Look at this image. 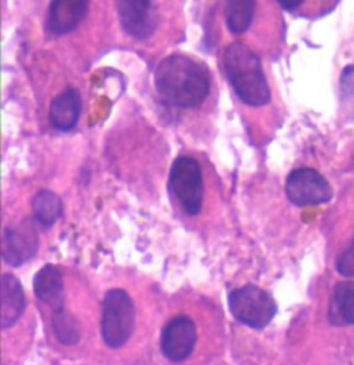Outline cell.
<instances>
[{
	"instance_id": "cell-14",
	"label": "cell",
	"mask_w": 354,
	"mask_h": 365,
	"mask_svg": "<svg viewBox=\"0 0 354 365\" xmlns=\"http://www.w3.org/2000/svg\"><path fill=\"white\" fill-rule=\"evenodd\" d=\"M328 319L336 327L354 325V281H343L335 285Z\"/></svg>"
},
{
	"instance_id": "cell-15",
	"label": "cell",
	"mask_w": 354,
	"mask_h": 365,
	"mask_svg": "<svg viewBox=\"0 0 354 365\" xmlns=\"http://www.w3.org/2000/svg\"><path fill=\"white\" fill-rule=\"evenodd\" d=\"M35 220L42 227L53 226L63 213V202L59 195L49 190H41L32 200Z\"/></svg>"
},
{
	"instance_id": "cell-13",
	"label": "cell",
	"mask_w": 354,
	"mask_h": 365,
	"mask_svg": "<svg viewBox=\"0 0 354 365\" xmlns=\"http://www.w3.org/2000/svg\"><path fill=\"white\" fill-rule=\"evenodd\" d=\"M25 294L21 282L13 274L1 275V327L3 329L14 325L24 313Z\"/></svg>"
},
{
	"instance_id": "cell-10",
	"label": "cell",
	"mask_w": 354,
	"mask_h": 365,
	"mask_svg": "<svg viewBox=\"0 0 354 365\" xmlns=\"http://www.w3.org/2000/svg\"><path fill=\"white\" fill-rule=\"evenodd\" d=\"M36 297L53 310V319L66 314V292L63 274L54 264H46L34 278Z\"/></svg>"
},
{
	"instance_id": "cell-7",
	"label": "cell",
	"mask_w": 354,
	"mask_h": 365,
	"mask_svg": "<svg viewBox=\"0 0 354 365\" xmlns=\"http://www.w3.org/2000/svg\"><path fill=\"white\" fill-rule=\"evenodd\" d=\"M36 220L25 219L16 226L6 228L3 232V260L13 267H20L29 262L39 248V231Z\"/></svg>"
},
{
	"instance_id": "cell-5",
	"label": "cell",
	"mask_w": 354,
	"mask_h": 365,
	"mask_svg": "<svg viewBox=\"0 0 354 365\" xmlns=\"http://www.w3.org/2000/svg\"><path fill=\"white\" fill-rule=\"evenodd\" d=\"M169 187L184 212L197 216L203 201V182L198 162L186 155L176 158L171 168Z\"/></svg>"
},
{
	"instance_id": "cell-4",
	"label": "cell",
	"mask_w": 354,
	"mask_h": 365,
	"mask_svg": "<svg viewBox=\"0 0 354 365\" xmlns=\"http://www.w3.org/2000/svg\"><path fill=\"white\" fill-rule=\"evenodd\" d=\"M228 306L234 319L253 329H263L277 314L274 297L251 284L231 291Z\"/></svg>"
},
{
	"instance_id": "cell-8",
	"label": "cell",
	"mask_w": 354,
	"mask_h": 365,
	"mask_svg": "<svg viewBox=\"0 0 354 365\" xmlns=\"http://www.w3.org/2000/svg\"><path fill=\"white\" fill-rule=\"evenodd\" d=\"M197 341L198 332L194 321L187 316H177L163 327L161 349L168 360L181 363L193 354Z\"/></svg>"
},
{
	"instance_id": "cell-3",
	"label": "cell",
	"mask_w": 354,
	"mask_h": 365,
	"mask_svg": "<svg viewBox=\"0 0 354 365\" xmlns=\"http://www.w3.org/2000/svg\"><path fill=\"white\" fill-rule=\"evenodd\" d=\"M136 309L131 295L123 289H111L101 307V336L111 349L122 347L132 336Z\"/></svg>"
},
{
	"instance_id": "cell-12",
	"label": "cell",
	"mask_w": 354,
	"mask_h": 365,
	"mask_svg": "<svg viewBox=\"0 0 354 365\" xmlns=\"http://www.w3.org/2000/svg\"><path fill=\"white\" fill-rule=\"evenodd\" d=\"M81 107L82 100L76 89L69 88L60 93L50 104L49 118L51 126L60 132L72 130L79 120Z\"/></svg>"
},
{
	"instance_id": "cell-17",
	"label": "cell",
	"mask_w": 354,
	"mask_h": 365,
	"mask_svg": "<svg viewBox=\"0 0 354 365\" xmlns=\"http://www.w3.org/2000/svg\"><path fill=\"white\" fill-rule=\"evenodd\" d=\"M340 94L345 107L354 103V66L346 67L340 76Z\"/></svg>"
},
{
	"instance_id": "cell-6",
	"label": "cell",
	"mask_w": 354,
	"mask_h": 365,
	"mask_svg": "<svg viewBox=\"0 0 354 365\" xmlns=\"http://www.w3.org/2000/svg\"><path fill=\"white\" fill-rule=\"evenodd\" d=\"M285 194L293 205L300 207L327 204L333 195L328 180L310 168H299L288 175Z\"/></svg>"
},
{
	"instance_id": "cell-16",
	"label": "cell",
	"mask_w": 354,
	"mask_h": 365,
	"mask_svg": "<svg viewBox=\"0 0 354 365\" xmlns=\"http://www.w3.org/2000/svg\"><path fill=\"white\" fill-rule=\"evenodd\" d=\"M255 7L256 3L252 0L228 1L226 9V21L228 29L236 35L246 32L253 20Z\"/></svg>"
},
{
	"instance_id": "cell-11",
	"label": "cell",
	"mask_w": 354,
	"mask_h": 365,
	"mask_svg": "<svg viewBox=\"0 0 354 365\" xmlns=\"http://www.w3.org/2000/svg\"><path fill=\"white\" fill-rule=\"evenodd\" d=\"M88 11L86 0H56L50 3L47 26L56 35L74 31L84 21Z\"/></svg>"
},
{
	"instance_id": "cell-18",
	"label": "cell",
	"mask_w": 354,
	"mask_h": 365,
	"mask_svg": "<svg viewBox=\"0 0 354 365\" xmlns=\"http://www.w3.org/2000/svg\"><path fill=\"white\" fill-rule=\"evenodd\" d=\"M336 270L343 277L354 278V241L352 247L338 257Z\"/></svg>"
},
{
	"instance_id": "cell-19",
	"label": "cell",
	"mask_w": 354,
	"mask_h": 365,
	"mask_svg": "<svg viewBox=\"0 0 354 365\" xmlns=\"http://www.w3.org/2000/svg\"><path fill=\"white\" fill-rule=\"evenodd\" d=\"M278 3H280V4L283 6V9L287 10V11H293V10H296L298 7H300V6L303 4V1H284V0H280Z\"/></svg>"
},
{
	"instance_id": "cell-9",
	"label": "cell",
	"mask_w": 354,
	"mask_h": 365,
	"mask_svg": "<svg viewBox=\"0 0 354 365\" xmlns=\"http://www.w3.org/2000/svg\"><path fill=\"white\" fill-rule=\"evenodd\" d=\"M119 20L123 31L136 39H147L156 29L158 14L153 1L126 0L118 3Z\"/></svg>"
},
{
	"instance_id": "cell-1",
	"label": "cell",
	"mask_w": 354,
	"mask_h": 365,
	"mask_svg": "<svg viewBox=\"0 0 354 365\" xmlns=\"http://www.w3.org/2000/svg\"><path fill=\"white\" fill-rule=\"evenodd\" d=\"M154 83L163 103L177 108H194L209 94L211 73L202 61L172 54L158 64Z\"/></svg>"
},
{
	"instance_id": "cell-2",
	"label": "cell",
	"mask_w": 354,
	"mask_h": 365,
	"mask_svg": "<svg viewBox=\"0 0 354 365\" xmlns=\"http://www.w3.org/2000/svg\"><path fill=\"white\" fill-rule=\"evenodd\" d=\"M223 68L240 100L251 107H262L271 100L259 56L243 42H233L223 54Z\"/></svg>"
}]
</instances>
